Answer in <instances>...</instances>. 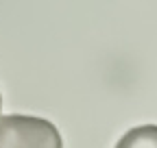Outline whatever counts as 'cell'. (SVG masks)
<instances>
[{
    "mask_svg": "<svg viewBox=\"0 0 157 148\" xmlns=\"http://www.w3.org/2000/svg\"><path fill=\"white\" fill-rule=\"evenodd\" d=\"M0 148H63L57 126L35 116H0Z\"/></svg>",
    "mask_w": 157,
    "mask_h": 148,
    "instance_id": "cell-1",
    "label": "cell"
},
{
    "mask_svg": "<svg viewBox=\"0 0 157 148\" xmlns=\"http://www.w3.org/2000/svg\"><path fill=\"white\" fill-rule=\"evenodd\" d=\"M116 148H157V126L155 124H144L127 131Z\"/></svg>",
    "mask_w": 157,
    "mask_h": 148,
    "instance_id": "cell-2",
    "label": "cell"
},
{
    "mask_svg": "<svg viewBox=\"0 0 157 148\" xmlns=\"http://www.w3.org/2000/svg\"><path fill=\"white\" fill-rule=\"evenodd\" d=\"M0 107H2V102H0Z\"/></svg>",
    "mask_w": 157,
    "mask_h": 148,
    "instance_id": "cell-3",
    "label": "cell"
}]
</instances>
